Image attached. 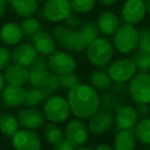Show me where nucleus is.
<instances>
[{
    "label": "nucleus",
    "mask_w": 150,
    "mask_h": 150,
    "mask_svg": "<svg viewBox=\"0 0 150 150\" xmlns=\"http://www.w3.org/2000/svg\"><path fill=\"white\" fill-rule=\"evenodd\" d=\"M71 112L79 119H89L100 107V97L94 87L79 83L67 92Z\"/></svg>",
    "instance_id": "nucleus-1"
},
{
    "label": "nucleus",
    "mask_w": 150,
    "mask_h": 150,
    "mask_svg": "<svg viewBox=\"0 0 150 150\" xmlns=\"http://www.w3.org/2000/svg\"><path fill=\"white\" fill-rule=\"evenodd\" d=\"M86 55L91 64L102 67L107 65L113 57L115 48L108 39L97 37L86 47Z\"/></svg>",
    "instance_id": "nucleus-2"
},
{
    "label": "nucleus",
    "mask_w": 150,
    "mask_h": 150,
    "mask_svg": "<svg viewBox=\"0 0 150 150\" xmlns=\"http://www.w3.org/2000/svg\"><path fill=\"white\" fill-rule=\"evenodd\" d=\"M139 31L135 25L122 23L112 35V45L122 54L133 52L138 47Z\"/></svg>",
    "instance_id": "nucleus-3"
},
{
    "label": "nucleus",
    "mask_w": 150,
    "mask_h": 150,
    "mask_svg": "<svg viewBox=\"0 0 150 150\" xmlns=\"http://www.w3.org/2000/svg\"><path fill=\"white\" fill-rule=\"evenodd\" d=\"M43 113L46 120L54 124L65 122L71 115L69 102L59 95H50L44 101Z\"/></svg>",
    "instance_id": "nucleus-4"
},
{
    "label": "nucleus",
    "mask_w": 150,
    "mask_h": 150,
    "mask_svg": "<svg viewBox=\"0 0 150 150\" xmlns=\"http://www.w3.org/2000/svg\"><path fill=\"white\" fill-rule=\"evenodd\" d=\"M52 35L56 42L60 46L71 52L80 53L86 49V45L83 43L79 31L67 28V26L58 25L52 30Z\"/></svg>",
    "instance_id": "nucleus-5"
},
{
    "label": "nucleus",
    "mask_w": 150,
    "mask_h": 150,
    "mask_svg": "<svg viewBox=\"0 0 150 150\" xmlns=\"http://www.w3.org/2000/svg\"><path fill=\"white\" fill-rule=\"evenodd\" d=\"M129 94L133 101L138 103H150V74H135L129 83Z\"/></svg>",
    "instance_id": "nucleus-6"
},
{
    "label": "nucleus",
    "mask_w": 150,
    "mask_h": 150,
    "mask_svg": "<svg viewBox=\"0 0 150 150\" xmlns=\"http://www.w3.org/2000/svg\"><path fill=\"white\" fill-rule=\"evenodd\" d=\"M136 71V65L132 58L122 57L109 65L107 74L115 83H127L132 79Z\"/></svg>",
    "instance_id": "nucleus-7"
},
{
    "label": "nucleus",
    "mask_w": 150,
    "mask_h": 150,
    "mask_svg": "<svg viewBox=\"0 0 150 150\" xmlns=\"http://www.w3.org/2000/svg\"><path fill=\"white\" fill-rule=\"evenodd\" d=\"M47 65L53 74L57 76L71 73L76 69L77 62L71 54L64 51H55L54 50L47 60Z\"/></svg>",
    "instance_id": "nucleus-8"
},
{
    "label": "nucleus",
    "mask_w": 150,
    "mask_h": 150,
    "mask_svg": "<svg viewBox=\"0 0 150 150\" xmlns=\"http://www.w3.org/2000/svg\"><path fill=\"white\" fill-rule=\"evenodd\" d=\"M14 150H41L42 142L39 135L34 130H18L12 135Z\"/></svg>",
    "instance_id": "nucleus-9"
},
{
    "label": "nucleus",
    "mask_w": 150,
    "mask_h": 150,
    "mask_svg": "<svg viewBox=\"0 0 150 150\" xmlns=\"http://www.w3.org/2000/svg\"><path fill=\"white\" fill-rule=\"evenodd\" d=\"M146 13L144 0H126L120 10V16L124 22L132 25H137L142 22Z\"/></svg>",
    "instance_id": "nucleus-10"
},
{
    "label": "nucleus",
    "mask_w": 150,
    "mask_h": 150,
    "mask_svg": "<svg viewBox=\"0 0 150 150\" xmlns=\"http://www.w3.org/2000/svg\"><path fill=\"white\" fill-rule=\"evenodd\" d=\"M71 10L69 0H47L43 6L42 14L49 22H60Z\"/></svg>",
    "instance_id": "nucleus-11"
},
{
    "label": "nucleus",
    "mask_w": 150,
    "mask_h": 150,
    "mask_svg": "<svg viewBox=\"0 0 150 150\" xmlns=\"http://www.w3.org/2000/svg\"><path fill=\"white\" fill-rule=\"evenodd\" d=\"M115 111V122L117 131H132L135 128L138 120L135 107L117 103Z\"/></svg>",
    "instance_id": "nucleus-12"
},
{
    "label": "nucleus",
    "mask_w": 150,
    "mask_h": 150,
    "mask_svg": "<svg viewBox=\"0 0 150 150\" xmlns=\"http://www.w3.org/2000/svg\"><path fill=\"white\" fill-rule=\"evenodd\" d=\"M65 139L74 147L83 146L89 140V130L80 120H71L65 127Z\"/></svg>",
    "instance_id": "nucleus-13"
},
{
    "label": "nucleus",
    "mask_w": 150,
    "mask_h": 150,
    "mask_svg": "<svg viewBox=\"0 0 150 150\" xmlns=\"http://www.w3.org/2000/svg\"><path fill=\"white\" fill-rule=\"evenodd\" d=\"M113 122V117L110 111L100 108L89 117L88 130L93 135H102L110 129Z\"/></svg>",
    "instance_id": "nucleus-14"
},
{
    "label": "nucleus",
    "mask_w": 150,
    "mask_h": 150,
    "mask_svg": "<svg viewBox=\"0 0 150 150\" xmlns=\"http://www.w3.org/2000/svg\"><path fill=\"white\" fill-rule=\"evenodd\" d=\"M50 76V69L47 61L42 56H37L29 69V82L33 87L43 88Z\"/></svg>",
    "instance_id": "nucleus-15"
},
{
    "label": "nucleus",
    "mask_w": 150,
    "mask_h": 150,
    "mask_svg": "<svg viewBox=\"0 0 150 150\" xmlns=\"http://www.w3.org/2000/svg\"><path fill=\"white\" fill-rule=\"evenodd\" d=\"M45 120L43 111L36 107H25L18 111V125L28 130H36L41 128Z\"/></svg>",
    "instance_id": "nucleus-16"
},
{
    "label": "nucleus",
    "mask_w": 150,
    "mask_h": 150,
    "mask_svg": "<svg viewBox=\"0 0 150 150\" xmlns=\"http://www.w3.org/2000/svg\"><path fill=\"white\" fill-rule=\"evenodd\" d=\"M1 100L4 106L6 107H18L24 103V97H25V89L23 86L8 85L4 86L1 92Z\"/></svg>",
    "instance_id": "nucleus-17"
},
{
    "label": "nucleus",
    "mask_w": 150,
    "mask_h": 150,
    "mask_svg": "<svg viewBox=\"0 0 150 150\" xmlns=\"http://www.w3.org/2000/svg\"><path fill=\"white\" fill-rule=\"evenodd\" d=\"M38 56V52L33 45L24 43L18 45L11 53V58L14 63H18L23 67H30Z\"/></svg>",
    "instance_id": "nucleus-18"
},
{
    "label": "nucleus",
    "mask_w": 150,
    "mask_h": 150,
    "mask_svg": "<svg viewBox=\"0 0 150 150\" xmlns=\"http://www.w3.org/2000/svg\"><path fill=\"white\" fill-rule=\"evenodd\" d=\"M32 41L36 51L41 55H49L55 50V40L46 31L39 30L32 38Z\"/></svg>",
    "instance_id": "nucleus-19"
},
{
    "label": "nucleus",
    "mask_w": 150,
    "mask_h": 150,
    "mask_svg": "<svg viewBox=\"0 0 150 150\" xmlns=\"http://www.w3.org/2000/svg\"><path fill=\"white\" fill-rule=\"evenodd\" d=\"M120 18L115 12L104 10L98 16L96 21L97 28L105 36H112L120 26Z\"/></svg>",
    "instance_id": "nucleus-20"
},
{
    "label": "nucleus",
    "mask_w": 150,
    "mask_h": 150,
    "mask_svg": "<svg viewBox=\"0 0 150 150\" xmlns=\"http://www.w3.org/2000/svg\"><path fill=\"white\" fill-rule=\"evenodd\" d=\"M3 76L5 82L12 85L24 86L29 82V69L18 63L8 65Z\"/></svg>",
    "instance_id": "nucleus-21"
},
{
    "label": "nucleus",
    "mask_w": 150,
    "mask_h": 150,
    "mask_svg": "<svg viewBox=\"0 0 150 150\" xmlns=\"http://www.w3.org/2000/svg\"><path fill=\"white\" fill-rule=\"evenodd\" d=\"M23 37L20 26L14 23H7L0 30V38L7 45H16Z\"/></svg>",
    "instance_id": "nucleus-22"
},
{
    "label": "nucleus",
    "mask_w": 150,
    "mask_h": 150,
    "mask_svg": "<svg viewBox=\"0 0 150 150\" xmlns=\"http://www.w3.org/2000/svg\"><path fill=\"white\" fill-rule=\"evenodd\" d=\"M115 150H135L136 137L132 131H119L113 140Z\"/></svg>",
    "instance_id": "nucleus-23"
},
{
    "label": "nucleus",
    "mask_w": 150,
    "mask_h": 150,
    "mask_svg": "<svg viewBox=\"0 0 150 150\" xmlns=\"http://www.w3.org/2000/svg\"><path fill=\"white\" fill-rule=\"evenodd\" d=\"M12 10L22 18H30L36 13L38 8L37 0H12Z\"/></svg>",
    "instance_id": "nucleus-24"
},
{
    "label": "nucleus",
    "mask_w": 150,
    "mask_h": 150,
    "mask_svg": "<svg viewBox=\"0 0 150 150\" xmlns=\"http://www.w3.org/2000/svg\"><path fill=\"white\" fill-rule=\"evenodd\" d=\"M47 97L48 95L42 88L31 87L25 90V97L23 104L29 107H35L39 105L40 103L44 102L47 99Z\"/></svg>",
    "instance_id": "nucleus-25"
},
{
    "label": "nucleus",
    "mask_w": 150,
    "mask_h": 150,
    "mask_svg": "<svg viewBox=\"0 0 150 150\" xmlns=\"http://www.w3.org/2000/svg\"><path fill=\"white\" fill-rule=\"evenodd\" d=\"M18 122L14 115L11 113L4 112L0 115V132L8 137H12V135L18 130Z\"/></svg>",
    "instance_id": "nucleus-26"
},
{
    "label": "nucleus",
    "mask_w": 150,
    "mask_h": 150,
    "mask_svg": "<svg viewBox=\"0 0 150 150\" xmlns=\"http://www.w3.org/2000/svg\"><path fill=\"white\" fill-rule=\"evenodd\" d=\"M91 86L94 87L96 90L104 91L107 90L111 86V79L108 76L107 71H93L89 77Z\"/></svg>",
    "instance_id": "nucleus-27"
},
{
    "label": "nucleus",
    "mask_w": 150,
    "mask_h": 150,
    "mask_svg": "<svg viewBox=\"0 0 150 150\" xmlns=\"http://www.w3.org/2000/svg\"><path fill=\"white\" fill-rule=\"evenodd\" d=\"M80 36H81V39L83 41V43L87 47L88 44H90L93 40H95L97 37H99V30L97 28V25L93 22H85L81 26L79 30Z\"/></svg>",
    "instance_id": "nucleus-28"
},
{
    "label": "nucleus",
    "mask_w": 150,
    "mask_h": 150,
    "mask_svg": "<svg viewBox=\"0 0 150 150\" xmlns=\"http://www.w3.org/2000/svg\"><path fill=\"white\" fill-rule=\"evenodd\" d=\"M131 58L134 61L136 69L139 71L141 73H149L150 71V52L135 49Z\"/></svg>",
    "instance_id": "nucleus-29"
},
{
    "label": "nucleus",
    "mask_w": 150,
    "mask_h": 150,
    "mask_svg": "<svg viewBox=\"0 0 150 150\" xmlns=\"http://www.w3.org/2000/svg\"><path fill=\"white\" fill-rule=\"evenodd\" d=\"M135 128V137L143 144H150V117L141 119Z\"/></svg>",
    "instance_id": "nucleus-30"
},
{
    "label": "nucleus",
    "mask_w": 150,
    "mask_h": 150,
    "mask_svg": "<svg viewBox=\"0 0 150 150\" xmlns=\"http://www.w3.org/2000/svg\"><path fill=\"white\" fill-rule=\"evenodd\" d=\"M44 138L49 144L54 146L63 139V132L57 124L49 122L44 128Z\"/></svg>",
    "instance_id": "nucleus-31"
},
{
    "label": "nucleus",
    "mask_w": 150,
    "mask_h": 150,
    "mask_svg": "<svg viewBox=\"0 0 150 150\" xmlns=\"http://www.w3.org/2000/svg\"><path fill=\"white\" fill-rule=\"evenodd\" d=\"M20 28L24 37L32 39L34 35L40 30V23L37 18L30 16V18H26L25 20L22 21Z\"/></svg>",
    "instance_id": "nucleus-32"
},
{
    "label": "nucleus",
    "mask_w": 150,
    "mask_h": 150,
    "mask_svg": "<svg viewBox=\"0 0 150 150\" xmlns=\"http://www.w3.org/2000/svg\"><path fill=\"white\" fill-rule=\"evenodd\" d=\"M99 97H100V106H102L101 108L110 111V112L115 111L119 102L117 100V95L113 91L104 90L103 94Z\"/></svg>",
    "instance_id": "nucleus-33"
},
{
    "label": "nucleus",
    "mask_w": 150,
    "mask_h": 150,
    "mask_svg": "<svg viewBox=\"0 0 150 150\" xmlns=\"http://www.w3.org/2000/svg\"><path fill=\"white\" fill-rule=\"evenodd\" d=\"M71 8L77 13H88L94 8L96 0H71Z\"/></svg>",
    "instance_id": "nucleus-34"
},
{
    "label": "nucleus",
    "mask_w": 150,
    "mask_h": 150,
    "mask_svg": "<svg viewBox=\"0 0 150 150\" xmlns=\"http://www.w3.org/2000/svg\"><path fill=\"white\" fill-rule=\"evenodd\" d=\"M139 31L138 49L145 52H150V28L143 27Z\"/></svg>",
    "instance_id": "nucleus-35"
},
{
    "label": "nucleus",
    "mask_w": 150,
    "mask_h": 150,
    "mask_svg": "<svg viewBox=\"0 0 150 150\" xmlns=\"http://www.w3.org/2000/svg\"><path fill=\"white\" fill-rule=\"evenodd\" d=\"M59 78V86L63 89L69 90L77 86L80 83V79L74 71L69 74H64V75L58 76Z\"/></svg>",
    "instance_id": "nucleus-36"
},
{
    "label": "nucleus",
    "mask_w": 150,
    "mask_h": 150,
    "mask_svg": "<svg viewBox=\"0 0 150 150\" xmlns=\"http://www.w3.org/2000/svg\"><path fill=\"white\" fill-rule=\"evenodd\" d=\"M59 78H58L57 75H55V74H50L49 78H48L47 82H46L45 86H44L42 89L46 92V94L48 95V96H50V95H53V93L55 92L56 90L59 88Z\"/></svg>",
    "instance_id": "nucleus-37"
},
{
    "label": "nucleus",
    "mask_w": 150,
    "mask_h": 150,
    "mask_svg": "<svg viewBox=\"0 0 150 150\" xmlns=\"http://www.w3.org/2000/svg\"><path fill=\"white\" fill-rule=\"evenodd\" d=\"M63 21H64V24H65L64 26H67V28L74 29V30H77L82 24L81 16H79V13L73 11V10L69 11V13L65 16Z\"/></svg>",
    "instance_id": "nucleus-38"
},
{
    "label": "nucleus",
    "mask_w": 150,
    "mask_h": 150,
    "mask_svg": "<svg viewBox=\"0 0 150 150\" xmlns=\"http://www.w3.org/2000/svg\"><path fill=\"white\" fill-rule=\"evenodd\" d=\"M11 60V53L5 47L0 48V71L6 69Z\"/></svg>",
    "instance_id": "nucleus-39"
},
{
    "label": "nucleus",
    "mask_w": 150,
    "mask_h": 150,
    "mask_svg": "<svg viewBox=\"0 0 150 150\" xmlns=\"http://www.w3.org/2000/svg\"><path fill=\"white\" fill-rule=\"evenodd\" d=\"M113 92L117 96L126 97L129 94V86L127 85V83H115Z\"/></svg>",
    "instance_id": "nucleus-40"
},
{
    "label": "nucleus",
    "mask_w": 150,
    "mask_h": 150,
    "mask_svg": "<svg viewBox=\"0 0 150 150\" xmlns=\"http://www.w3.org/2000/svg\"><path fill=\"white\" fill-rule=\"evenodd\" d=\"M136 112L138 117H140V119L147 117L150 113V106L147 103H138L136 108Z\"/></svg>",
    "instance_id": "nucleus-41"
},
{
    "label": "nucleus",
    "mask_w": 150,
    "mask_h": 150,
    "mask_svg": "<svg viewBox=\"0 0 150 150\" xmlns=\"http://www.w3.org/2000/svg\"><path fill=\"white\" fill-rule=\"evenodd\" d=\"M75 147L67 140V139H62L60 142H58L56 145H54V150H74Z\"/></svg>",
    "instance_id": "nucleus-42"
},
{
    "label": "nucleus",
    "mask_w": 150,
    "mask_h": 150,
    "mask_svg": "<svg viewBox=\"0 0 150 150\" xmlns=\"http://www.w3.org/2000/svg\"><path fill=\"white\" fill-rule=\"evenodd\" d=\"M95 150H115L113 147H111L108 144H100L95 148Z\"/></svg>",
    "instance_id": "nucleus-43"
},
{
    "label": "nucleus",
    "mask_w": 150,
    "mask_h": 150,
    "mask_svg": "<svg viewBox=\"0 0 150 150\" xmlns=\"http://www.w3.org/2000/svg\"><path fill=\"white\" fill-rule=\"evenodd\" d=\"M5 5H6L5 0H0V18H1L2 16L4 14V11H5Z\"/></svg>",
    "instance_id": "nucleus-44"
},
{
    "label": "nucleus",
    "mask_w": 150,
    "mask_h": 150,
    "mask_svg": "<svg viewBox=\"0 0 150 150\" xmlns=\"http://www.w3.org/2000/svg\"><path fill=\"white\" fill-rule=\"evenodd\" d=\"M99 1H100V3L103 4V5L110 6V5H113V4L117 1V0H99Z\"/></svg>",
    "instance_id": "nucleus-45"
},
{
    "label": "nucleus",
    "mask_w": 150,
    "mask_h": 150,
    "mask_svg": "<svg viewBox=\"0 0 150 150\" xmlns=\"http://www.w3.org/2000/svg\"><path fill=\"white\" fill-rule=\"evenodd\" d=\"M4 86H5V79H4V76L2 75L1 71H0V92L4 88Z\"/></svg>",
    "instance_id": "nucleus-46"
},
{
    "label": "nucleus",
    "mask_w": 150,
    "mask_h": 150,
    "mask_svg": "<svg viewBox=\"0 0 150 150\" xmlns=\"http://www.w3.org/2000/svg\"><path fill=\"white\" fill-rule=\"evenodd\" d=\"M145 6H146V11L150 13V0H146L145 1Z\"/></svg>",
    "instance_id": "nucleus-47"
},
{
    "label": "nucleus",
    "mask_w": 150,
    "mask_h": 150,
    "mask_svg": "<svg viewBox=\"0 0 150 150\" xmlns=\"http://www.w3.org/2000/svg\"><path fill=\"white\" fill-rule=\"evenodd\" d=\"M74 150H94L92 149L91 147H84V146H79L77 149H74Z\"/></svg>",
    "instance_id": "nucleus-48"
},
{
    "label": "nucleus",
    "mask_w": 150,
    "mask_h": 150,
    "mask_svg": "<svg viewBox=\"0 0 150 150\" xmlns=\"http://www.w3.org/2000/svg\"><path fill=\"white\" fill-rule=\"evenodd\" d=\"M5 1H8V2H10V1H12V0H5Z\"/></svg>",
    "instance_id": "nucleus-49"
},
{
    "label": "nucleus",
    "mask_w": 150,
    "mask_h": 150,
    "mask_svg": "<svg viewBox=\"0 0 150 150\" xmlns=\"http://www.w3.org/2000/svg\"><path fill=\"white\" fill-rule=\"evenodd\" d=\"M148 150H150V144H149V148H148Z\"/></svg>",
    "instance_id": "nucleus-50"
},
{
    "label": "nucleus",
    "mask_w": 150,
    "mask_h": 150,
    "mask_svg": "<svg viewBox=\"0 0 150 150\" xmlns=\"http://www.w3.org/2000/svg\"><path fill=\"white\" fill-rule=\"evenodd\" d=\"M0 40H1V38H0Z\"/></svg>",
    "instance_id": "nucleus-51"
}]
</instances>
